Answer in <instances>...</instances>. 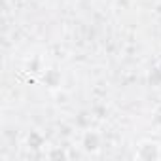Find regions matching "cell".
<instances>
[{
    "label": "cell",
    "instance_id": "6da1fadb",
    "mask_svg": "<svg viewBox=\"0 0 161 161\" xmlns=\"http://www.w3.org/2000/svg\"><path fill=\"white\" fill-rule=\"evenodd\" d=\"M135 159L140 161H157L161 159V142L152 140V138H144L136 144L135 150Z\"/></svg>",
    "mask_w": 161,
    "mask_h": 161
},
{
    "label": "cell",
    "instance_id": "7a4b0ae2",
    "mask_svg": "<svg viewBox=\"0 0 161 161\" xmlns=\"http://www.w3.org/2000/svg\"><path fill=\"white\" fill-rule=\"evenodd\" d=\"M82 148L87 153H97L101 150V135L95 131H87L82 136Z\"/></svg>",
    "mask_w": 161,
    "mask_h": 161
}]
</instances>
